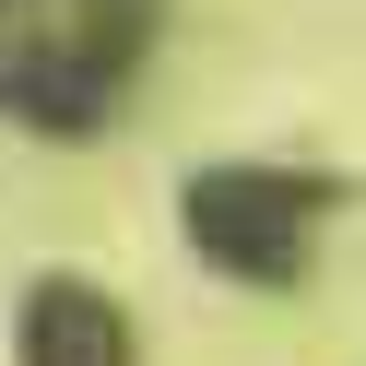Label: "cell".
I'll return each instance as SVG.
<instances>
[{
  "instance_id": "1",
  "label": "cell",
  "mask_w": 366,
  "mask_h": 366,
  "mask_svg": "<svg viewBox=\"0 0 366 366\" xmlns=\"http://www.w3.org/2000/svg\"><path fill=\"white\" fill-rule=\"evenodd\" d=\"M307 224H319V177H272V166H224L189 189V237L213 248L224 272L248 284H284L307 260Z\"/></svg>"
},
{
  "instance_id": "2",
  "label": "cell",
  "mask_w": 366,
  "mask_h": 366,
  "mask_svg": "<svg viewBox=\"0 0 366 366\" xmlns=\"http://www.w3.org/2000/svg\"><path fill=\"white\" fill-rule=\"evenodd\" d=\"M24 366H130V319L95 284H36L24 295Z\"/></svg>"
}]
</instances>
